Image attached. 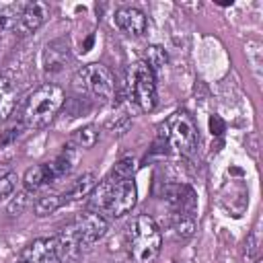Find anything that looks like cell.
Returning a JSON list of instances; mask_svg holds the SVG:
<instances>
[{"label":"cell","mask_w":263,"mask_h":263,"mask_svg":"<svg viewBox=\"0 0 263 263\" xmlns=\"http://www.w3.org/2000/svg\"><path fill=\"white\" fill-rule=\"evenodd\" d=\"M90 205L101 214H109L113 218H121L125 216L138 199V189L132 177L127 179H113L107 177L105 181H101L99 185H95V189L90 191Z\"/></svg>","instance_id":"6da1fadb"},{"label":"cell","mask_w":263,"mask_h":263,"mask_svg":"<svg viewBox=\"0 0 263 263\" xmlns=\"http://www.w3.org/2000/svg\"><path fill=\"white\" fill-rule=\"evenodd\" d=\"M62 232H66L80 249L97 242L107 232V220L99 212H84L80 214L70 226H66Z\"/></svg>","instance_id":"8992f818"},{"label":"cell","mask_w":263,"mask_h":263,"mask_svg":"<svg viewBox=\"0 0 263 263\" xmlns=\"http://www.w3.org/2000/svg\"><path fill=\"white\" fill-rule=\"evenodd\" d=\"M160 245H162V234L156 222L150 216H138L129 226V236H127L132 259L136 263H150L160 253Z\"/></svg>","instance_id":"3957f363"},{"label":"cell","mask_w":263,"mask_h":263,"mask_svg":"<svg viewBox=\"0 0 263 263\" xmlns=\"http://www.w3.org/2000/svg\"><path fill=\"white\" fill-rule=\"evenodd\" d=\"M129 88L132 99L140 105L142 111H152L156 105V80L154 72L146 66V62H136L129 70Z\"/></svg>","instance_id":"52a82bcc"},{"label":"cell","mask_w":263,"mask_h":263,"mask_svg":"<svg viewBox=\"0 0 263 263\" xmlns=\"http://www.w3.org/2000/svg\"><path fill=\"white\" fill-rule=\"evenodd\" d=\"M95 185H97V177H95L92 173H84V175L78 177V179L70 185V189L62 195V197H64V203H66V201H76V199H82V197L90 195V191L95 189Z\"/></svg>","instance_id":"9a60e30c"},{"label":"cell","mask_w":263,"mask_h":263,"mask_svg":"<svg viewBox=\"0 0 263 263\" xmlns=\"http://www.w3.org/2000/svg\"><path fill=\"white\" fill-rule=\"evenodd\" d=\"M27 2H0V31H16Z\"/></svg>","instance_id":"7c38bea8"},{"label":"cell","mask_w":263,"mask_h":263,"mask_svg":"<svg viewBox=\"0 0 263 263\" xmlns=\"http://www.w3.org/2000/svg\"><path fill=\"white\" fill-rule=\"evenodd\" d=\"M53 179H55V177H53V171H51L49 162H43V164H37V166L29 168V171L25 173L23 185H25V189L33 191V189H39L41 185H45V183H49V181H53Z\"/></svg>","instance_id":"5bb4252c"},{"label":"cell","mask_w":263,"mask_h":263,"mask_svg":"<svg viewBox=\"0 0 263 263\" xmlns=\"http://www.w3.org/2000/svg\"><path fill=\"white\" fill-rule=\"evenodd\" d=\"M115 25L127 33V35H142L146 31V14L140 10V8H134V6H123L115 12Z\"/></svg>","instance_id":"8fae6325"},{"label":"cell","mask_w":263,"mask_h":263,"mask_svg":"<svg viewBox=\"0 0 263 263\" xmlns=\"http://www.w3.org/2000/svg\"><path fill=\"white\" fill-rule=\"evenodd\" d=\"M21 263H62L55 236L35 238L21 251Z\"/></svg>","instance_id":"ba28073f"},{"label":"cell","mask_w":263,"mask_h":263,"mask_svg":"<svg viewBox=\"0 0 263 263\" xmlns=\"http://www.w3.org/2000/svg\"><path fill=\"white\" fill-rule=\"evenodd\" d=\"M164 136H166V142L171 144V148H175L181 154H191L199 140L195 121L185 111H177L166 119Z\"/></svg>","instance_id":"5b68a950"},{"label":"cell","mask_w":263,"mask_h":263,"mask_svg":"<svg viewBox=\"0 0 263 263\" xmlns=\"http://www.w3.org/2000/svg\"><path fill=\"white\" fill-rule=\"evenodd\" d=\"M74 142L78 144V146H82V148H90V146H95V142H97V132H95V127H82V129H78L76 134H74Z\"/></svg>","instance_id":"ac0fdd59"},{"label":"cell","mask_w":263,"mask_h":263,"mask_svg":"<svg viewBox=\"0 0 263 263\" xmlns=\"http://www.w3.org/2000/svg\"><path fill=\"white\" fill-rule=\"evenodd\" d=\"M76 92H86L99 101H111L115 95V78L103 64H88L74 76Z\"/></svg>","instance_id":"277c9868"},{"label":"cell","mask_w":263,"mask_h":263,"mask_svg":"<svg viewBox=\"0 0 263 263\" xmlns=\"http://www.w3.org/2000/svg\"><path fill=\"white\" fill-rule=\"evenodd\" d=\"M64 90L62 86L58 84H41L29 99H27V105H25V111H23V119L29 127L33 129H39V127H45L55 115L58 111L62 109L64 105Z\"/></svg>","instance_id":"7a4b0ae2"},{"label":"cell","mask_w":263,"mask_h":263,"mask_svg":"<svg viewBox=\"0 0 263 263\" xmlns=\"http://www.w3.org/2000/svg\"><path fill=\"white\" fill-rule=\"evenodd\" d=\"M16 187V175L14 173H2L0 175V199H6L8 195H12Z\"/></svg>","instance_id":"d6986e66"},{"label":"cell","mask_w":263,"mask_h":263,"mask_svg":"<svg viewBox=\"0 0 263 263\" xmlns=\"http://www.w3.org/2000/svg\"><path fill=\"white\" fill-rule=\"evenodd\" d=\"M62 203H64V197L62 195H43V197H39L35 201V214L37 216L53 214Z\"/></svg>","instance_id":"2e32d148"},{"label":"cell","mask_w":263,"mask_h":263,"mask_svg":"<svg viewBox=\"0 0 263 263\" xmlns=\"http://www.w3.org/2000/svg\"><path fill=\"white\" fill-rule=\"evenodd\" d=\"M47 16H49V6H47L45 2H41V0L27 2L16 31H18L21 35H29V33L37 31V29L45 23V18H47Z\"/></svg>","instance_id":"30bf717a"},{"label":"cell","mask_w":263,"mask_h":263,"mask_svg":"<svg viewBox=\"0 0 263 263\" xmlns=\"http://www.w3.org/2000/svg\"><path fill=\"white\" fill-rule=\"evenodd\" d=\"M164 64H166V51L160 45H150L146 49V66L154 72L156 68L164 66Z\"/></svg>","instance_id":"e0dca14e"},{"label":"cell","mask_w":263,"mask_h":263,"mask_svg":"<svg viewBox=\"0 0 263 263\" xmlns=\"http://www.w3.org/2000/svg\"><path fill=\"white\" fill-rule=\"evenodd\" d=\"M14 105H16V88L8 76L0 74V123L12 115Z\"/></svg>","instance_id":"4fadbf2b"},{"label":"cell","mask_w":263,"mask_h":263,"mask_svg":"<svg viewBox=\"0 0 263 263\" xmlns=\"http://www.w3.org/2000/svg\"><path fill=\"white\" fill-rule=\"evenodd\" d=\"M70 60V43L68 39H53L43 47V68L49 74L60 72Z\"/></svg>","instance_id":"9c48e42d"}]
</instances>
